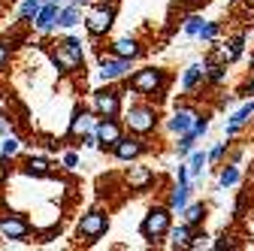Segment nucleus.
Here are the masks:
<instances>
[{"label": "nucleus", "instance_id": "1", "mask_svg": "<svg viewBox=\"0 0 254 251\" xmlns=\"http://www.w3.org/2000/svg\"><path fill=\"white\" fill-rule=\"evenodd\" d=\"M82 61H85V55H82V43L76 37H67L64 43H58V49L52 55V64L58 67V73H73V70H79Z\"/></svg>", "mask_w": 254, "mask_h": 251}, {"label": "nucleus", "instance_id": "2", "mask_svg": "<svg viewBox=\"0 0 254 251\" xmlns=\"http://www.w3.org/2000/svg\"><path fill=\"white\" fill-rule=\"evenodd\" d=\"M130 91L142 94V97H148V94H164L167 91V73L161 67H145V70L130 76Z\"/></svg>", "mask_w": 254, "mask_h": 251}, {"label": "nucleus", "instance_id": "3", "mask_svg": "<svg viewBox=\"0 0 254 251\" xmlns=\"http://www.w3.org/2000/svg\"><path fill=\"white\" fill-rule=\"evenodd\" d=\"M170 224H173V209H170V206H154V209H148V215L142 218L139 233H142L148 242H154V239L167 236Z\"/></svg>", "mask_w": 254, "mask_h": 251}, {"label": "nucleus", "instance_id": "4", "mask_svg": "<svg viewBox=\"0 0 254 251\" xmlns=\"http://www.w3.org/2000/svg\"><path fill=\"white\" fill-rule=\"evenodd\" d=\"M106 230H109V215H106V212H100V209L85 212V215L79 218V224H76L79 239H88V242L106 236Z\"/></svg>", "mask_w": 254, "mask_h": 251}, {"label": "nucleus", "instance_id": "5", "mask_svg": "<svg viewBox=\"0 0 254 251\" xmlns=\"http://www.w3.org/2000/svg\"><path fill=\"white\" fill-rule=\"evenodd\" d=\"M124 124L130 127L136 136H145V133H151L154 127H157V112L151 109V106H133L130 112L124 115Z\"/></svg>", "mask_w": 254, "mask_h": 251}, {"label": "nucleus", "instance_id": "6", "mask_svg": "<svg viewBox=\"0 0 254 251\" xmlns=\"http://www.w3.org/2000/svg\"><path fill=\"white\" fill-rule=\"evenodd\" d=\"M112 21H115V6H106V3L94 6V9L85 15V27H88L91 37H103L106 30L112 27Z\"/></svg>", "mask_w": 254, "mask_h": 251}, {"label": "nucleus", "instance_id": "7", "mask_svg": "<svg viewBox=\"0 0 254 251\" xmlns=\"http://www.w3.org/2000/svg\"><path fill=\"white\" fill-rule=\"evenodd\" d=\"M127 73H130V61L127 58H118V55H100V79L106 82H118L124 79Z\"/></svg>", "mask_w": 254, "mask_h": 251}, {"label": "nucleus", "instance_id": "8", "mask_svg": "<svg viewBox=\"0 0 254 251\" xmlns=\"http://www.w3.org/2000/svg\"><path fill=\"white\" fill-rule=\"evenodd\" d=\"M94 109H97L100 118H115L121 112V91H112V88H103L94 94Z\"/></svg>", "mask_w": 254, "mask_h": 251}, {"label": "nucleus", "instance_id": "9", "mask_svg": "<svg viewBox=\"0 0 254 251\" xmlns=\"http://www.w3.org/2000/svg\"><path fill=\"white\" fill-rule=\"evenodd\" d=\"M94 136H97V145L112 148V145L124 136V130H121V124H118L115 118H100L97 124H94Z\"/></svg>", "mask_w": 254, "mask_h": 251}, {"label": "nucleus", "instance_id": "10", "mask_svg": "<svg viewBox=\"0 0 254 251\" xmlns=\"http://www.w3.org/2000/svg\"><path fill=\"white\" fill-rule=\"evenodd\" d=\"M0 236H3V239H15V242H24L30 236V224L24 221V218L9 215V218L0 221Z\"/></svg>", "mask_w": 254, "mask_h": 251}, {"label": "nucleus", "instance_id": "11", "mask_svg": "<svg viewBox=\"0 0 254 251\" xmlns=\"http://www.w3.org/2000/svg\"><path fill=\"white\" fill-rule=\"evenodd\" d=\"M142 151H145V145H142V139H136V136H121V139L112 145V154H115L118 161H136Z\"/></svg>", "mask_w": 254, "mask_h": 251}, {"label": "nucleus", "instance_id": "12", "mask_svg": "<svg viewBox=\"0 0 254 251\" xmlns=\"http://www.w3.org/2000/svg\"><path fill=\"white\" fill-rule=\"evenodd\" d=\"M55 21H58V3H49V0H43V6H40V12L34 15V24L40 34H49V30L55 27Z\"/></svg>", "mask_w": 254, "mask_h": 251}, {"label": "nucleus", "instance_id": "13", "mask_svg": "<svg viewBox=\"0 0 254 251\" xmlns=\"http://www.w3.org/2000/svg\"><path fill=\"white\" fill-rule=\"evenodd\" d=\"M254 118V100H248V103H242L230 118H227V136H236L242 127H245V124Z\"/></svg>", "mask_w": 254, "mask_h": 251}, {"label": "nucleus", "instance_id": "14", "mask_svg": "<svg viewBox=\"0 0 254 251\" xmlns=\"http://www.w3.org/2000/svg\"><path fill=\"white\" fill-rule=\"evenodd\" d=\"M190 188H194V182H179L176 188H173V194H170V209L173 212H182L185 206H188V200H190Z\"/></svg>", "mask_w": 254, "mask_h": 251}, {"label": "nucleus", "instance_id": "15", "mask_svg": "<svg viewBox=\"0 0 254 251\" xmlns=\"http://www.w3.org/2000/svg\"><path fill=\"white\" fill-rule=\"evenodd\" d=\"M242 46H245V37H236V40H230L227 46H221V49H218L215 61H218V64H233V61L242 55Z\"/></svg>", "mask_w": 254, "mask_h": 251}, {"label": "nucleus", "instance_id": "16", "mask_svg": "<svg viewBox=\"0 0 254 251\" xmlns=\"http://www.w3.org/2000/svg\"><path fill=\"white\" fill-rule=\"evenodd\" d=\"M194 118H197V112H194V109H179V112L170 118L167 127H170L173 133H188V130H190V124H194Z\"/></svg>", "mask_w": 254, "mask_h": 251}, {"label": "nucleus", "instance_id": "17", "mask_svg": "<svg viewBox=\"0 0 254 251\" xmlns=\"http://www.w3.org/2000/svg\"><path fill=\"white\" fill-rule=\"evenodd\" d=\"M112 55L133 61V58H139V55H142V49H139V43H136V40L124 37V40H115V43H112Z\"/></svg>", "mask_w": 254, "mask_h": 251}, {"label": "nucleus", "instance_id": "18", "mask_svg": "<svg viewBox=\"0 0 254 251\" xmlns=\"http://www.w3.org/2000/svg\"><path fill=\"white\" fill-rule=\"evenodd\" d=\"M154 182V173L148 167H130V176H127V185L133 188V191H142V188H148Z\"/></svg>", "mask_w": 254, "mask_h": 251}, {"label": "nucleus", "instance_id": "19", "mask_svg": "<svg viewBox=\"0 0 254 251\" xmlns=\"http://www.w3.org/2000/svg\"><path fill=\"white\" fill-rule=\"evenodd\" d=\"M179 215H182V224L197 227V224H203V218H206V206L203 203H188Z\"/></svg>", "mask_w": 254, "mask_h": 251}, {"label": "nucleus", "instance_id": "20", "mask_svg": "<svg viewBox=\"0 0 254 251\" xmlns=\"http://www.w3.org/2000/svg\"><path fill=\"white\" fill-rule=\"evenodd\" d=\"M82 21V6H76V3H70V6H58V27H76Z\"/></svg>", "mask_w": 254, "mask_h": 251}, {"label": "nucleus", "instance_id": "21", "mask_svg": "<svg viewBox=\"0 0 254 251\" xmlns=\"http://www.w3.org/2000/svg\"><path fill=\"white\" fill-rule=\"evenodd\" d=\"M203 73H206V64H190V67L185 70V76H182V88H185V91H194L197 82L203 79Z\"/></svg>", "mask_w": 254, "mask_h": 251}, {"label": "nucleus", "instance_id": "22", "mask_svg": "<svg viewBox=\"0 0 254 251\" xmlns=\"http://www.w3.org/2000/svg\"><path fill=\"white\" fill-rule=\"evenodd\" d=\"M190 230H194V227H188V224H179V227H173V224H170V230H167V236H170V242H173V248H188V239H190Z\"/></svg>", "mask_w": 254, "mask_h": 251}, {"label": "nucleus", "instance_id": "23", "mask_svg": "<svg viewBox=\"0 0 254 251\" xmlns=\"http://www.w3.org/2000/svg\"><path fill=\"white\" fill-rule=\"evenodd\" d=\"M24 173H27V176H37V179H43V176H49V173H52V164H49L46 158H27V164H24Z\"/></svg>", "mask_w": 254, "mask_h": 251}, {"label": "nucleus", "instance_id": "24", "mask_svg": "<svg viewBox=\"0 0 254 251\" xmlns=\"http://www.w3.org/2000/svg\"><path fill=\"white\" fill-rule=\"evenodd\" d=\"M188 176H190V182H194L197 176H203V167H206V154L203 151H190L188 154Z\"/></svg>", "mask_w": 254, "mask_h": 251}, {"label": "nucleus", "instance_id": "25", "mask_svg": "<svg viewBox=\"0 0 254 251\" xmlns=\"http://www.w3.org/2000/svg\"><path fill=\"white\" fill-rule=\"evenodd\" d=\"M88 127H94V121H91V115H88L85 109H76V112H73V121H70V133L76 136V133H85Z\"/></svg>", "mask_w": 254, "mask_h": 251}, {"label": "nucleus", "instance_id": "26", "mask_svg": "<svg viewBox=\"0 0 254 251\" xmlns=\"http://www.w3.org/2000/svg\"><path fill=\"white\" fill-rule=\"evenodd\" d=\"M194 145H197V136L194 133H179V145H176V154H179V161H185L190 151H194Z\"/></svg>", "mask_w": 254, "mask_h": 251}, {"label": "nucleus", "instance_id": "27", "mask_svg": "<svg viewBox=\"0 0 254 251\" xmlns=\"http://www.w3.org/2000/svg\"><path fill=\"white\" fill-rule=\"evenodd\" d=\"M218 34H221V24H218V21H203V27L197 30V37H200L203 43H215Z\"/></svg>", "mask_w": 254, "mask_h": 251}, {"label": "nucleus", "instance_id": "28", "mask_svg": "<svg viewBox=\"0 0 254 251\" xmlns=\"http://www.w3.org/2000/svg\"><path fill=\"white\" fill-rule=\"evenodd\" d=\"M40 6H43V0H24V3L18 6V18L21 21H34V15L40 12Z\"/></svg>", "mask_w": 254, "mask_h": 251}, {"label": "nucleus", "instance_id": "29", "mask_svg": "<svg viewBox=\"0 0 254 251\" xmlns=\"http://www.w3.org/2000/svg\"><path fill=\"white\" fill-rule=\"evenodd\" d=\"M236 182H239V167H236V164H230V167L221 170V179H218L221 188H233Z\"/></svg>", "mask_w": 254, "mask_h": 251}, {"label": "nucleus", "instance_id": "30", "mask_svg": "<svg viewBox=\"0 0 254 251\" xmlns=\"http://www.w3.org/2000/svg\"><path fill=\"white\" fill-rule=\"evenodd\" d=\"M224 76H227V67L224 64H218V61H215V64L212 67H206V73H203V79H209V82H224Z\"/></svg>", "mask_w": 254, "mask_h": 251}, {"label": "nucleus", "instance_id": "31", "mask_svg": "<svg viewBox=\"0 0 254 251\" xmlns=\"http://www.w3.org/2000/svg\"><path fill=\"white\" fill-rule=\"evenodd\" d=\"M209 239H212L209 233H194V230H190V239H188V248H194V251H197V248H209V245H212Z\"/></svg>", "mask_w": 254, "mask_h": 251}, {"label": "nucleus", "instance_id": "32", "mask_svg": "<svg viewBox=\"0 0 254 251\" xmlns=\"http://www.w3.org/2000/svg\"><path fill=\"white\" fill-rule=\"evenodd\" d=\"M18 139L15 136H3V142H0V151H3V158H12V154H18Z\"/></svg>", "mask_w": 254, "mask_h": 251}, {"label": "nucleus", "instance_id": "33", "mask_svg": "<svg viewBox=\"0 0 254 251\" xmlns=\"http://www.w3.org/2000/svg\"><path fill=\"white\" fill-rule=\"evenodd\" d=\"M206 130H209V118H206V115H203V118L197 115V118H194V124H190V133H194V136L200 139V136H203Z\"/></svg>", "mask_w": 254, "mask_h": 251}, {"label": "nucleus", "instance_id": "34", "mask_svg": "<svg viewBox=\"0 0 254 251\" xmlns=\"http://www.w3.org/2000/svg\"><path fill=\"white\" fill-rule=\"evenodd\" d=\"M200 27H203V18H200V15H190V18L185 21V34H188V37H197Z\"/></svg>", "mask_w": 254, "mask_h": 251}, {"label": "nucleus", "instance_id": "35", "mask_svg": "<svg viewBox=\"0 0 254 251\" xmlns=\"http://www.w3.org/2000/svg\"><path fill=\"white\" fill-rule=\"evenodd\" d=\"M224 148H227L224 142H221V145H215V148L206 154V161H221V158H224Z\"/></svg>", "mask_w": 254, "mask_h": 251}, {"label": "nucleus", "instance_id": "36", "mask_svg": "<svg viewBox=\"0 0 254 251\" xmlns=\"http://www.w3.org/2000/svg\"><path fill=\"white\" fill-rule=\"evenodd\" d=\"M82 145H85V148H97V136H94V130L82 136Z\"/></svg>", "mask_w": 254, "mask_h": 251}, {"label": "nucleus", "instance_id": "37", "mask_svg": "<svg viewBox=\"0 0 254 251\" xmlns=\"http://www.w3.org/2000/svg\"><path fill=\"white\" fill-rule=\"evenodd\" d=\"M76 164H79V154H73V151H70V154H64V167H70V170H73Z\"/></svg>", "mask_w": 254, "mask_h": 251}, {"label": "nucleus", "instance_id": "38", "mask_svg": "<svg viewBox=\"0 0 254 251\" xmlns=\"http://www.w3.org/2000/svg\"><path fill=\"white\" fill-rule=\"evenodd\" d=\"M6 61H9V49H6V46H0V70L6 67Z\"/></svg>", "mask_w": 254, "mask_h": 251}, {"label": "nucleus", "instance_id": "39", "mask_svg": "<svg viewBox=\"0 0 254 251\" xmlns=\"http://www.w3.org/2000/svg\"><path fill=\"white\" fill-rule=\"evenodd\" d=\"M239 94H242V97H254V82L242 85V91H239Z\"/></svg>", "mask_w": 254, "mask_h": 251}, {"label": "nucleus", "instance_id": "40", "mask_svg": "<svg viewBox=\"0 0 254 251\" xmlns=\"http://www.w3.org/2000/svg\"><path fill=\"white\" fill-rule=\"evenodd\" d=\"M9 130H12V127H9V121H6V118H0V136H9Z\"/></svg>", "mask_w": 254, "mask_h": 251}, {"label": "nucleus", "instance_id": "41", "mask_svg": "<svg viewBox=\"0 0 254 251\" xmlns=\"http://www.w3.org/2000/svg\"><path fill=\"white\" fill-rule=\"evenodd\" d=\"M73 3H76V6H85V3H88V0H73Z\"/></svg>", "mask_w": 254, "mask_h": 251}, {"label": "nucleus", "instance_id": "42", "mask_svg": "<svg viewBox=\"0 0 254 251\" xmlns=\"http://www.w3.org/2000/svg\"><path fill=\"white\" fill-rule=\"evenodd\" d=\"M49 3H61V0H49Z\"/></svg>", "mask_w": 254, "mask_h": 251}, {"label": "nucleus", "instance_id": "43", "mask_svg": "<svg viewBox=\"0 0 254 251\" xmlns=\"http://www.w3.org/2000/svg\"><path fill=\"white\" fill-rule=\"evenodd\" d=\"M251 67H254V58H251Z\"/></svg>", "mask_w": 254, "mask_h": 251}, {"label": "nucleus", "instance_id": "44", "mask_svg": "<svg viewBox=\"0 0 254 251\" xmlns=\"http://www.w3.org/2000/svg\"><path fill=\"white\" fill-rule=\"evenodd\" d=\"M251 3H254V0H251Z\"/></svg>", "mask_w": 254, "mask_h": 251}]
</instances>
